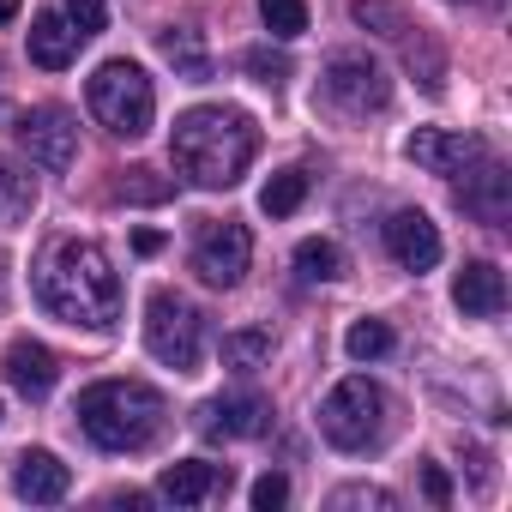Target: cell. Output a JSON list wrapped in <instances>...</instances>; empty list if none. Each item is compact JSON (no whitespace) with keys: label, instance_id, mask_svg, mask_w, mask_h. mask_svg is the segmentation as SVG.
I'll use <instances>...</instances> for the list:
<instances>
[{"label":"cell","instance_id":"cell-1","mask_svg":"<svg viewBox=\"0 0 512 512\" xmlns=\"http://www.w3.org/2000/svg\"><path fill=\"white\" fill-rule=\"evenodd\" d=\"M37 296L55 320L85 326V332H109L121 320V278L109 266V253L79 235L49 241L43 266H37Z\"/></svg>","mask_w":512,"mask_h":512},{"label":"cell","instance_id":"cell-2","mask_svg":"<svg viewBox=\"0 0 512 512\" xmlns=\"http://www.w3.org/2000/svg\"><path fill=\"white\" fill-rule=\"evenodd\" d=\"M260 151V127L241 109H187L169 133V157L193 187H235Z\"/></svg>","mask_w":512,"mask_h":512},{"label":"cell","instance_id":"cell-3","mask_svg":"<svg viewBox=\"0 0 512 512\" xmlns=\"http://www.w3.org/2000/svg\"><path fill=\"white\" fill-rule=\"evenodd\" d=\"M73 416H79V428H85L91 446H103V452H145L163 434L169 404L145 380H97V386L79 392Z\"/></svg>","mask_w":512,"mask_h":512},{"label":"cell","instance_id":"cell-4","mask_svg":"<svg viewBox=\"0 0 512 512\" xmlns=\"http://www.w3.org/2000/svg\"><path fill=\"white\" fill-rule=\"evenodd\" d=\"M85 103L115 139H145L151 115H157V91H151L145 67H133V61H103L85 85Z\"/></svg>","mask_w":512,"mask_h":512},{"label":"cell","instance_id":"cell-5","mask_svg":"<svg viewBox=\"0 0 512 512\" xmlns=\"http://www.w3.org/2000/svg\"><path fill=\"white\" fill-rule=\"evenodd\" d=\"M320 434L338 446V452H368L380 434H386V392L368 380V374H350L326 392L320 404Z\"/></svg>","mask_w":512,"mask_h":512},{"label":"cell","instance_id":"cell-6","mask_svg":"<svg viewBox=\"0 0 512 512\" xmlns=\"http://www.w3.org/2000/svg\"><path fill=\"white\" fill-rule=\"evenodd\" d=\"M145 350H151L163 368L193 374L199 356H205V320H199V308H193L187 296H175V290H157V296L145 302Z\"/></svg>","mask_w":512,"mask_h":512},{"label":"cell","instance_id":"cell-7","mask_svg":"<svg viewBox=\"0 0 512 512\" xmlns=\"http://www.w3.org/2000/svg\"><path fill=\"white\" fill-rule=\"evenodd\" d=\"M320 91H326V103L344 109V115H380V109L392 103V79H386V67H380L374 55H362V49H338V55H326Z\"/></svg>","mask_w":512,"mask_h":512},{"label":"cell","instance_id":"cell-8","mask_svg":"<svg viewBox=\"0 0 512 512\" xmlns=\"http://www.w3.org/2000/svg\"><path fill=\"white\" fill-rule=\"evenodd\" d=\"M247 266H253V235H247V223H205L199 229V241H193V272L211 284V290H235L241 278H247Z\"/></svg>","mask_w":512,"mask_h":512},{"label":"cell","instance_id":"cell-9","mask_svg":"<svg viewBox=\"0 0 512 512\" xmlns=\"http://www.w3.org/2000/svg\"><path fill=\"white\" fill-rule=\"evenodd\" d=\"M19 145H25V157L37 169H55L61 175L79 157V127H73L67 109H31V115H19Z\"/></svg>","mask_w":512,"mask_h":512},{"label":"cell","instance_id":"cell-10","mask_svg":"<svg viewBox=\"0 0 512 512\" xmlns=\"http://www.w3.org/2000/svg\"><path fill=\"white\" fill-rule=\"evenodd\" d=\"M272 428V398L266 392H223L199 410L205 440H260Z\"/></svg>","mask_w":512,"mask_h":512},{"label":"cell","instance_id":"cell-11","mask_svg":"<svg viewBox=\"0 0 512 512\" xmlns=\"http://www.w3.org/2000/svg\"><path fill=\"white\" fill-rule=\"evenodd\" d=\"M482 151H488V145H482L476 133H446V127H416V133L404 139V157H410L416 169H428V175H464Z\"/></svg>","mask_w":512,"mask_h":512},{"label":"cell","instance_id":"cell-12","mask_svg":"<svg viewBox=\"0 0 512 512\" xmlns=\"http://www.w3.org/2000/svg\"><path fill=\"white\" fill-rule=\"evenodd\" d=\"M458 205H464L476 223L500 229V223H506V211H512V175H506V169L482 151V157H476V169L458 181Z\"/></svg>","mask_w":512,"mask_h":512},{"label":"cell","instance_id":"cell-13","mask_svg":"<svg viewBox=\"0 0 512 512\" xmlns=\"http://www.w3.org/2000/svg\"><path fill=\"white\" fill-rule=\"evenodd\" d=\"M386 253H392L404 272L440 266V229L428 223V211H392V223H386Z\"/></svg>","mask_w":512,"mask_h":512},{"label":"cell","instance_id":"cell-14","mask_svg":"<svg viewBox=\"0 0 512 512\" xmlns=\"http://www.w3.org/2000/svg\"><path fill=\"white\" fill-rule=\"evenodd\" d=\"M0 368H7V380H13L25 398H49L55 380H61V356H55L49 344H37V338H13L7 356H0Z\"/></svg>","mask_w":512,"mask_h":512},{"label":"cell","instance_id":"cell-15","mask_svg":"<svg viewBox=\"0 0 512 512\" xmlns=\"http://www.w3.org/2000/svg\"><path fill=\"white\" fill-rule=\"evenodd\" d=\"M452 302H458L464 320H500L506 314V278H500V266L470 260L458 272V284H452Z\"/></svg>","mask_w":512,"mask_h":512},{"label":"cell","instance_id":"cell-16","mask_svg":"<svg viewBox=\"0 0 512 512\" xmlns=\"http://www.w3.org/2000/svg\"><path fill=\"white\" fill-rule=\"evenodd\" d=\"M157 494H163V500H175V506H199V500H217V494H229V464L181 458V464H169V470H163Z\"/></svg>","mask_w":512,"mask_h":512},{"label":"cell","instance_id":"cell-17","mask_svg":"<svg viewBox=\"0 0 512 512\" xmlns=\"http://www.w3.org/2000/svg\"><path fill=\"white\" fill-rule=\"evenodd\" d=\"M13 488H19V500H31V506H49V500H67V488H73V470H67L55 452L31 446V452H19Z\"/></svg>","mask_w":512,"mask_h":512},{"label":"cell","instance_id":"cell-18","mask_svg":"<svg viewBox=\"0 0 512 512\" xmlns=\"http://www.w3.org/2000/svg\"><path fill=\"white\" fill-rule=\"evenodd\" d=\"M79 43H85V37L73 31V19H61V13H37V19H31V61H37V67H49V73L73 67Z\"/></svg>","mask_w":512,"mask_h":512},{"label":"cell","instance_id":"cell-19","mask_svg":"<svg viewBox=\"0 0 512 512\" xmlns=\"http://www.w3.org/2000/svg\"><path fill=\"white\" fill-rule=\"evenodd\" d=\"M37 211V175H25L19 163H0V229H13Z\"/></svg>","mask_w":512,"mask_h":512},{"label":"cell","instance_id":"cell-20","mask_svg":"<svg viewBox=\"0 0 512 512\" xmlns=\"http://www.w3.org/2000/svg\"><path fill=\"white\" fill-rule=\"evenodd\" d=\"M157 49H163V61H169L181 79H211V55H205L199 31H163Z\"/></svg>","mask_w":512,"mask_h":512},{"label":"cell","instance_id":"cell-21","mask_svg":"<svg viewBox=\"0 0 512 512\" xmlns=\"http://www.w3.org/2000/svg\"><path fill=\"white\" fill-rule=\"evenodd\" d=\"M296 272H302V284H338V278H344V253H338L332 241L308 235V241L296 247Z\"/></svg>","mask_w":512,"mask_h":512},{"label":"cell","instance_id":"cell-22","mask_svg":"<svg viewBox=\"0 0 512 512\" xmlns=\"http://www.w3.org/2000/svg\"><path fill=\"white\" fill-rule=\"evenodd\" d=\"M302 199H308V175H302V169H278V175L260 187V211H266V217H290Z\"/></svg>","mask_w":512,"mask_h":512},{"label":"cell","instance_id":"cell-23","mask_svg":"<svg viewBox=\"0 0 512 512\" xmlns=\"http://www.w3.org/2000/svg\"><path fill=\"white\" fill-rule=\"evenodd\" d=\"M266 356H272V332H229L223 338V368L253 374V368H266Z\"/></svg>","mask_w":512,"mask_h":512},{"label":"cell","instance_id":"cell-24","mask_svg":"<svg viewBox=\"0 0 512 512\" xmlns=\"http://www.w3.org/2000/svg\"><path fill=\"white\" fill-rule=\"evenodd\" d=\"M356 25H368V31H380V37H410L416 25H410V13L404 7H392V0H356Z\"/></svg>","mask_w":512,"mask_h":512},{"label":"cell","instance_id":"cell-25","mask_svg":"<svg viewBox=\"0 0 512 512\" xmlns=\"http://www.w3.org/2000/svg\"><path fill=\"white\" fill-rule=\"evenodd\" d=\"M260 19H266L272 37L296 43V37L308 31V0H260Z\"/></svg>","mask_w":512,"mask_h":512},{"label":"cell","instance_id":"cell-26","mask_svg":"<svg viewBox=\"0 0 512 512\" xmlns=\"http://www.w3.org/2000/svg\"><path fill=\"white\" fill-rule=\"evenodd\" d=\"M344 350H350L356 362H374V356L392 350V326H386V320H356V326L344 332Z\"/></svg>","mask_w":512,"mask_h":512},{"label":"cell","instance_id":"cell-27","mask_svg":"<svg viewBox=\"0 0 512 512\" xmlns=\"http://www.w3.org/2000/svg\"><path fill=\"white\" fill-rule=\"evenodd\" d=\"M115 199H139V205H157V199H169V181H157L151 169H127V175L115 181Z\"/></svg>","mask_w":512,"mask_h":512},{"label":"cell","instance_id":"cell-28","mask_svg":"<svg viewBox=\"0 0 512 512\" xmlns=\"http://www.w3.org/2000/svg\"><path fill=\"white\" fill-rule=\"evenodd\" d=\"M241 67L260 79V85H284V79H290V61H284V55H272V49H247V55H241Z\"/></svg>","mask_w":512,"mask_h":512},{"label":"cell","instance_id":"cell-29","mask_svg":"<svg viewBox=\"0 0 512 512\" xmlns=\"http://www.w3.org/2000/svg\"><path fill=\"white\" fill-rule=\"evenodd\" d=\"M61 7H67V19H73L79 37H97V31L109 25V7H103V0H61Z\"/></svg>","mask_w":512,"mask_h":512},{"label":"cell","instance_id":"cell-30","mask_svg":"<svg viewBox=\"0 0 512 512\" xmlns=\"http://www.w3.org/2000/svg\"><path fill=\"white\" fill-rule=\"evenodd\" d=\"M350 506H368V512H392L398 500H392L386 488H338V494H332V512H350Z\"/></svg>","mask_w":512,"mask_h":512},{"label":"cell","instance_id":"cell-31","mask_svg":"<svg viewBox=\"0 0 512 512\" xmlns=\"http://www.w3.org/2000/svg\"><path fill=\"white\" fill-rule=\"evenodd\" d=\"M284 500H290V482H284L278 470H266L260 482H253V506H260V512H278Z\"/></svg>","mask_w":512,"mask_h":512},{"label":"cell","instance_id":"cell-32","mask_svg":"<svg viewBox=\"0 0 512 512\" xmlns=\"http://www.w3.org/2000/svg\"><path fill=\"white\" fill-rule=\"evenodd\" d=\"M422 488H428V500H434V506H446V500H452V482H446V470H440V464H428V470H422Z\"/></svg>","mask_w":512,"mask_h":512},{"label":"cell","instance_id":"cell-33","mask_svg":"<svg viewBox=\"0 0 512 512\" xmlns=\"http://www.w3.org/2000/svg\"><path fill=\"white\" fill-rule=\"evenodd\" d=\"M133 247H139V253H163V235H157V229H139Z\"/></svg>","mask_w":512,"mask_h":512},{"label":"cell","instance_id":"cell-34","mask_svg":"<svg viewBox=\"0 0 512 512\" xmlns=\"http://www.w3.org/2000/svg\"><path fill=\"white\" fill-rule=\"evenodd\" d=\"M19 13H25V0H0V25H13Z\"/></svg>","mask_w":512,"mask_h":512}]
</instances>
